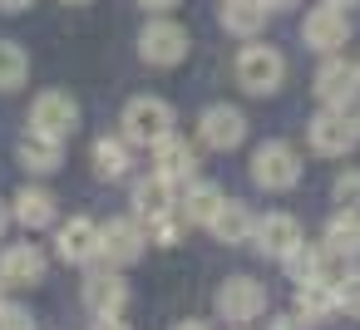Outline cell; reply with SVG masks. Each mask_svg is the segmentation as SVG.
I'll use <instances>...</instances> for the list:
<instances>
[{
    "label": "cell",
    "instance_id": "cell-12",
    "mask_svg": "<svg viewBox=\"0 0 360 330\" xmlns=\"http://www.w3.org/2000/svg\"><path fill=\"white\" fill-rule=\"evenodd\" d=\"M198 133H202V143H207V148H217V153H227V148H237V143L247 138V119H242V109H227V104H212V109L202 114V124H198Z\"/></svg>",
    "mask_w": 360,
    "mask_h": 330
},
{
    "label": "cell",
    "instance_id": "cell-29",
    "mask_svg": "<svg viewBox=\"0 0 360 330\" xmlns=\"http://www.w3.org/2000/svg\"><path fill=\"white\" fill-rule=\"evenodd\" d=\"M335 202H340V212H360V173L335 178Z\"/></svg>",
    "mask_w": 360,
    "mask_h": 330
},
{
    "label": "cell",
    "instance_id": "cell-39",
    "mask_svg": "<svg viewBox=\"0 0 360 330\" xmlns=\"http://www.w3.org/2000/svg\"><path fill=\"white\" fill-rule=\"evenodd\" d=\"M65 6H84V0H65Z\"/></svg>",
    "mask_w": 360,
    "mask_h": 330
},
{
    "label": "cell",
    "instance_id": "cell-14",
    "mask_svg": "<svg viewBox=\"0 0 360 330\" xmlns=\"http://www.w3.org/2000/svg\"><path fill=\"white\" fill-rule=\"evenodd\" d=\"M143 222L139 217H114L109 227H104V246H99V256H109L114 266H129V261H139L143 256Z\"/></svg>",
    "mask_w": 360,
    "mask_h": 330
},
{
    "label": "cell",
    "instance_id": "cell-26",
    "mask_svg": "<svg viewBox=\"0 0 360 330\" xmlns=\"http://www.w3.org/2000/svg\"><path fill=\"white\" fill-rule=\"evenodd\" d=\"M25 74H30L25 50H20V45H11V40H0V89H20V84H25Z\"/></svg>",
    "mask_w": 360,
    "mask_h": 330
},
{
    "label": "cell",
    "instance_id": "cell-22",
    "mask_svg": "<svg viewBox=\"0 0 360 330\" xmlns=\"http://www.w3.org/2000/svg\"><path fill=\"white\" fill-rule=\"evenodd\" d=\"M60 158H65V143H60V138H45V133H35V128L20 138V163H25L30 173H55Z\"/></svg>",
    "mask_w": 360,
    "mask_h": 330
},
{
    "label": "cell",
    "instance_id": "cell-10",
    "mask_svg": "<svg viewBox=\"0 0 360 330\" xmlns=\"http://www.w3.org/2000/svg\"><path fill=\"white\" fill-rule=\"evenodd\" d=\"M301 35H306V45H311V50L330 55V50H340V45L350 40V15H345V11H335V6H316V11L306 15Z\"/></svg>",
    "mask_w": 360,
    "mask_h": 330
},
{
    "label": "cell",
    "instance_id": "cell-18",
    "mask_svg": "<svg viewBox=\"0 0 360 330\" xmlns=\"http://www.w3.org/2000/svg\"><path fill=\"white\" fill-rule=\"evenodd\" d=\"M227 197H222V187L217 183H188L183 187V197H178V212H183V222H198V227H207L212 217H217V207H222Z\"/></svg>",
    "mask_w": 360,
    "mask_h": 330
},
{
    "label": "cell",
    "instance_id": "cell-2",
    "mask_svg": "<svg viewBox=\"0 0 360 330\" xmlns=\"http://www.w3.org/2000/svg\"><path fill=\"white\" fill-rule=\"evenodd\" d=\"M281 74H286V60L271 45H247L237 55V84L247 94H276L281 89Z\"/></svg>",
    "mask_w": 360,
    "mask_h": 330
},
{
    "label": "cell",
    "instance_id": "cell-21",
    "mask_svg": "<svg viewBox=\"0 0 360 330\" xmlns=\"http://www.w3.org/2000/svg\"><path fill=\"white\" fill-rule=\"evenodd\" d=\"M340 305H335V286H326V281H306V286H296V315L306 320V325H321V320H330Z\"/></svg>",
    "mask_w": 360,
    "mask_h": 330
},
{
    "label": "cell",
    "instance_id": "cell-27",
    "mask_svg": "<svg viewBox=\"0 0 360 330\" xmlns=\"http://www.w3.org/2000/svg\"><path fill=\"white\" fill-rule=\"evenodd\" d=\"M143 237H148V242H158V246H173V242L183 237V212L173 207V212L148 217V222H143Z\"/></svg>",
    "mask_w": 360,
    "mask_h": 330
},
{
    "label": "cell",
    "instance_id": "cell-3",
    "mask_svg": "<svg viewBox=\"0 0 360 330\" xmlns=\"http://www.w3.org/2000/svg\"><path fill=\"white\" fill-rule=\"evenodd\" d=\"M173 133V109L163 104V99H153V94H143V99H134L129 109H124V138L129 143H163Z\"/></svg>",
    "mask_w": 360,
    "mask_h": 330
},
{
    "label": "cell",
    "instance_id": "cell-30",
    "mask_svg": "<svg viewBox=\"0 0 360 330\" xmlns=\"http://www.w3.org/2000/svg\"><path fill=\"white\" fill-rule=\"evenodd\" d=\"M0 330H35L25 305H0Z\"/></svg>",
    "mask_w": 360,
    "mask_h": 330
},
{
    "label": "cell",
    "instance_id": "cell-28",
    "mask_svg": "<svg viewBox=\"0 0 360 330\" xmlns=\"http://www.w3.org/2000/svg\"><path fill=\"white\" fill-rule=\"evenodd\" d=\"M335 305H340L350 320H360V271H345V276L335 281Z\"/></svg>",
    "mask_w": 360,
    "mask_h": 330
},
{
    "label": "cell",
    "instance_id": "cell-38",
    "mask_svg": "<svg viewBox=\"0 0 360 330\" xmlns=\"http://www.w3.org/2000/svg\"><path fill=\"white\" fill-rule=\"evenodd\" d=\"M266 6H296V0H266Z\"/></svg>",
    "mask_w": 360,
    "mask_h": 330
},
{
    "label": "cell",
    "instance_id": "cell-40",
    "mask_svg": "<svg viewBox=\"0 0 360 330\" xmlns=\"http://www.w3.org/2000/svg\"><path fill=\"white\" fill-rule=\"evenodd\" d=\"M0 286H6V281H0ZM0 305H6V301H0Z\"/></svg>",
    "mask_w": 360,
    "mask_h": 330
},
{
    "label": "cell",
    "instance_id": "cell-13",
    "mask_svg": "<svg viewBox=\"0 0 360 330\" xmlns=\"http://www.w3.org/2000/svg\"><path fill=\"white\" fill-rule=\"evenodd\" d=\"M153 173L168 178V183H193L198 173V148L178 133H168L163 143H153Z\"/></svg>",
    "mask_w": 360,
    "mask_h": 330
},
{
    "label": "cell",
    "instance_id": "cell-15",
    "mask_svg": "<svg viewBox=\"0 0 360 330\" xmlns=\"http://www.w3.org/2000/svg\"><path fill=\"white\" fill-rule=\"evenodd\" d=\"M0 281H6V286H40L45 281V251L35 242L6 246V251H0Z\"/></svg>",
    "mask_w": 360,
    "mask_h": 330
},
{
    "label": "cell",
    "instance_id": "cell-17",
    "mask_svg": "<svg viewBox=\"0 0 360 330\" xmlns=\"http://www.w3.org/2000/svg\"><path fill=\"white\" fill-rule=\"evenodd\" d=\"M84 305H89L94 315H124V305H129V281L114 276V271H94V276L84 281Z\"/></svg>",
    "mask_w": 360,
    "mask_h": 330
},
{
    "label": "cell",
    "instance_id": "cell-25",
    "mask_svg": "<svg viewBox=\"0 0 360 330\" xmlns=\"http://www.w3.org/2000/svg\"><path fill=\"white\" fill-rule=\"evenodd\" d=\"M94 173L99 178H124L129 173V143L124 138H99L94 143Z\"/></svg>",
    "mask_w": 360,
    "mask_h": 330
},
{
    "label": "cell",
    "instance_id": "cell-23",
    "mask_svg": "<svg viewBox=\"0 0 360 330\" xmlns=\"http://www.w3.org/2000/svg\"><path fill=\"white\" fill-rule=\"evenodd\" d=\"M266 0H222V25L232 35H257L266 25Z\"/></svg>",
    "mask_w": 360,
    "mask_h": 330
},
{
    "label": "cell",
    "instance_id": "cell-16",
    "mask_svg": "<svg viewBox=\"0 0 360 330\" xmlns=\"http://www.w3.org/2000/svg\"><path fill=\"white\" fill-rule=\"evenodd\" d=\"M183 187L188 183H168V178H143L139 187H134V217L139 222H148V217H158V212H173L178 207V197H183Z\"/></svg>",
    "mask_w": 360,
    "mask_h": 330
},
{
    "label": "cell",
    "instance_id": "cell-35",
    "mask_svg": "<svg viewBox=\"0 0 360 330\" xmlns=\"http://www.w3.org/2000/svg\"><path fill=\"white\" fill-rule=\"evenodd\" d=\"M271 330H301V325H296V320H276Z\"/></svg>",
    "mask_w": 360,
    "mask_h": 330
},
{
    "label": "cell",
    "instance_id": "cell-4",
    "mask_svg": "<svg viewBox=\"0 0 360 330\" xmlns=\"http://www.w3.org/2000/svg\"><path fill=\"white\" fill-rule=\"evenodd\" d=\"M360 143V119H350L345 109H321L311 119V148L326 158H345Z\"/></svg>",
    "mask_w": 360,
    "mask_h": 330
},
{
    "label": "cell",
    "instance_id": "cell-37",
    "mask_svg": "<svg viewBox=\"0 0 360 330\" xmlns=\"http://www.w3.org/2000/svg\"><path fill=\"white\" fill-rule=\"evenodd\" d=\"M326 6H335V11H340V6H360V0H326Z\"/></svg>",
    "mask_w": 360,
    "mask_h": 330
},
{
    "label": "cell",
    "instance_id": "cell-32",
    "mask_svg": "<svg viewBox=\"0 0 360 330\" xmlns=\"http://www.w3.org/2000/svg\"><path fill=\"white\" fill-rule=\"evenodd\" d=\"M139 6H143V11H158V15H163V11H173V6H178V0H139Z\"/></svg>",
    "mask_w": 360,
    "mask_h": 330
},
{
    "label": "cell",
    "instance_id": "cell-5",
    "mask_svg": "<svg viewBox=\"0 0 360 330\" xmlns=\"http://www.w3.org/2000/svg\"><path fill=\"white\" fill-rule=\"evenodd\" d=\"M30 128L45 133V138H60V143H65V138L79 128V104H75L70 94L50 89V94L35 99V109H30Z\"/></svg>",
    "mask_w": 360,
    "mask_h": 330
},
{
    "label": "cell",
    "instance_id": "cell-11",
    "mask_svg": "<svg viewBox=\"0 0 360 330\" xmlns=\"http://www.w3.org/2000/svg\"><path fill=\"white\" fill-rule=\"evenodd\" d=\"M99 246H104V227L89 222V217H70V222L60 227V237H55V251H60L65 261H75V266L94 261Z\"/></svg>",
    "mask_w": 360,
    "mask_h": 330
},
{
    "label": "cell",
    "instance_id": "cell-6",
    "mask_svg": "<svg viewBox=\"0 0 360 330\" xmlns=\"http://www.w3.org/2000/svg\"><path fill=\"white\" fill-rule=\"evenodd\" d=\"M217 310H222V320L247 325V320H257L266 310V286L252 281V276H227L222 291H217Z\"/></svg>",
    "mask_w": 360,
    "mask_h": 330
},
{
    "label": "cell",
    "instance_id": "cell-31",
    "mask_svg": "<svg viewBox=\"0 0 360 330\" xmlns=\"http://www.w3.org/2000/svg\"><path fill=\"white\" fill-rule=\"evenodd\" d=\"M94 330H129L119 315H94Z\"/></svg>",
    "mask_w": 360,
    "mask_h": 330
},
{
    "label": "cell",
    "instance_id": "cell-19",
    "mask_svg": "<svg viewBox=\"0 0 360 330\" xmlns=\"http://www.w3.org/2000/svg\"><path fill=\"white\" fill-rule=\"evenodd\" d=\"M207 232H212L217 242H227V246H242V242H252L257 217H252L242 202H222V207H217V217L207 222Z\"/></svg>",
    "mask_w": 360,
    "mask_h": 330
},
{
    "label": "cell",
    "instance_id": "cell-20",
    "mask_svg": "<svg viewBox=\"0 0 360 330\" xmlns=\"http://www.w3.org/2000/svg\"><path fill=\"white\" fill-rule=\"evenodd\" d=\"M15 217H20L30 232H40V227H55V217H60V202H55V192H45V187H25V192H15Z\"/></svg>",
    "mask_w": 360,
    "mask_h": 330
},
{
    "label": "cell",
    "instance_id": "cell-1",
    "mask_svg": "<svg viewBox=\"0 0 360 330\" xmlns=\"http://www.w3.org/2000/svg\"><path fill=\"white\" fill-rule=\"evenodd\" d=\"M252 178H257V187H266V192H286V187H296V178H301L296 148L281 143V138L262 143V148L252 153Z\"/></svg>",
    "mask_w": 360,
    "mask_h": 330
},
{
    "label": "cell",
    "instance_id": "cell-8",
    "mask_svg": "<svg viewBox=\"0 0 360 330\" xmlns=\"http://www.w3.org/2000/svg\"><path fill=\"white\" fill-rule=\"evenodd\" d=\"M139 55L148 60V65H183V55H188V30L183 25H173V20H153L143 35H139Z\"/></svg>",
    "mask_w": 360,
    "mask_h": 330
},
{
    "label": "cell",
    "instance_id": "cell-24",
    "mask_svg": "<svg viewBox=\"0 0 360 330\" xmlns=\"http://www.w3.org/2000/svg\"><path fill=\"white\" fill-rule=\"evenodd\" d=\"M326 251L330 256H355L360 251V212H340L326 227Z\"/></svg>",
    "mask_w": 360,
    "mask_h": 330
},
{
    "label": "cell",
    "instance_id": "cell-9",
    "mask_svg": "<svg viewBox=\"0 0 360 330\" xmlns=\"http://www.w3.org/2000/svg\"><path fill=\"white\" fill-rule=\"evenodd\" d=\"M355 94H360V65L326 60V65L316 70V99H321L326 109H345Z\"/></svg>",
    "mask_w": 360,
    "mask_h": 330
},
{
    "label": "cell",
    "instance_id": "cell-33",
    "mask_svg": "<svg viewBox=\"0 0 360 330\" xmlns=\"http://www.w3.org/2000/svg\"><path fill=\"white\" fill-rule=\"evenodd\" d=\"M25 6H35V0H0V11H25Z\"/></svg>",
    "mask_w": 360,
    "mask_h": 330
},
{
    "label": "cell",
    "instance_id": "cell-7",
    "mask_svg": "<svg viewBox=\"0 0 360 330\" xmlns=\"http://www.w3.org/2000/svg\"><path fill=\"white\" fill-rule=\"evenodd\" d=\"M252 242H257V251L262 256H271V261H286L306 237H301V222L291 217V212H266V217H257V232H252Z\"/></svg>",
    "mask_w": 360,
    "mask_h": 330
},
{
    "label": "cell",
    "instance_id": "cell-34",
    "mask_svg": "<svg viewBox=\"0 0 360 330\" xmlns=\"http://www.w3.org/2000/svg\"><path fill=\"white\" fill-rule=\"evenodd\" d=\"M173 330H207L202 320H183V325H173Z\"/></svg>",
    "mask_w": 360,
    "mask_h": 330
},
{
    "label": "cell",
    "instance_id": "cell-36",
    "mask_svg": "<svg viewBox=\"0 0 360 330\" xmlns=\"http://www.w3.org/2000/svg\"><path fill=\"white\" fill-rule=\"evenodd\" d=\"M6 222H11V207H6V202H0V232H6Z\"/></svg>",
    "mask_w": 360,
    "mask_h": 330
}]
</instances>
